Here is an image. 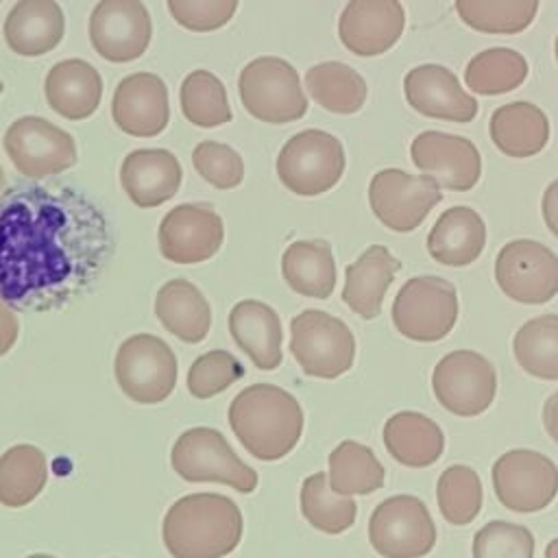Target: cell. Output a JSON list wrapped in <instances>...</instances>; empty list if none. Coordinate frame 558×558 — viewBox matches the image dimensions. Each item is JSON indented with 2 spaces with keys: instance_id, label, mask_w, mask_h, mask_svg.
<instances>
[{
  "instance_id": "6da1fadb",
  "label": "cell",
  "mask_w": 558,
  "mask_h": 558,
  "mask_svg": "<svg viewBox=\"0 0 558 558\" xmlns=\"http://www.w3.org/2000/svg\"><path fill=\"white\" fill-rule=\"evenodd\" d=\"M113 255L105 211L68 185H15L0 198V301L17 312L63 310Z\"/></svg>"
},
{
  "instance_id": "7a4b0ae2",
  "label": "cell",
  "mask_w": 558,
  "mask_h": 558,
  "mask_svg": "<svg viewBox=\"0 0 558 558\" xmlns=\"http://www.w3.org/2000/svg\"><path fill=\"white\" fill-rule=\"evenodd\" d=\"M299 399L275 384H251L229 405V425L240 445L262 462L288 456L303 434Z\"/></svg>"
},
{
  "instance_id": "3957f363",
  "label": "cell",
  "mask_w": 558,
  "mask_h": 558,
  "mask_svg": "<svg viewBox=\"0 0 558 558\" xmlns=\"http://www.w3.org/2000/svg\"><path fill=\"white\" fill-rule=\"evenodd\" d=\"M242 530V512L233 499L192 493L168 508L161 532L172 558H222L240 545Z\"/></svg>"
},
{
  "instance_id": "277c9868",
  "label": "cell",
  "mask_w": 558,
  "mask_h": 558,
  "mask_svg": "<svg viewBox=\"0 0 558 558\" xmlns=\"http://www.w3.org/2000/svg\"><path fill=\"white\" fill-rule=\"evenodd\" d=\"M238 94L244 109L268 124L296 122L310 107L296 68L281 57L248 61L240 72Z\"/></svg>"
},
{
  "instance_id": "5b68a950",
  "label": "cell",
  "mask_w": 558,
  "mask_h": 558,
  "mask_svg": "<svg viewBox=\"0 0 558 558\" xmlns=\"http://www.w3.org/2000/svg\"><path fill=\"white\" fill-rule=\"evenodd\" d=\"M290 353L310 377L336 379L355 360V336L344 320L323 310H303L290 320Z\"/></svg>"
},
{
  "instance_id": "8992f818",
  "label": "cell",
  "mask_w": 558,
  "mask_h": 558,
  "mask_svg": "<svg viewBox=\"0 0 558 558\" xmlns=\"http://www.w3.org/2000/svg\"><path fill=\"white\" fill-rule=\"evenodd\" d=\"M170 464L185 482H218L238 493H253L259 482L257 471L242 462L214 427L183 432L170 451Z\"/></svg>"
},
{
  "instance_id": "52a82bcc",
  "label": "cell",
  "mask_w": 558,
  "mask_h": 558,
  "mask_svg": "<svg viewBox=\"0 0 558 558\" xmlns=\"http://www.w3.org/2000/svg\"><path fill=\"white\" fill-rule=\"evenodd\" d=\"M395 329L414 342L442 340L458 320V290L436 275L408 279L392 301Z\"/></svg>"
},
{
  "instance_id": "ba28073f",
  "label": "cell",
  "mask_w": 558,
  "mask_h": 558,
  "mask_svg": "<svg viewBox=\"0 0 558 558\" xmlns=\"http://www.w3.org/2000/svg\"><path fill=\"white\" fill-rule=\"evenodd\" d=\"M344 163V148L336 135L323 129H305L281 146L277 177L292 194L318 196L340 181Z\"/></svg>"
},
{
  "instance_id": "9c48e42d",
  "label": "cell",
  "mask_w": 558,
  "mask_h": 558,
  "mask_svg": "<svg viewBox=\"0 0 558 558\" xmlns=\"http://www.w3.org/2000/svg\"><path fill=\"white\" fill-rule=\"evenodd\" d=\"M116 381L137 403H159L177 386L179 364L172 349L153 333H133L118 347Z\"/></svg>"
},
{
  "instance_id": "30bf717a",
  "label": "cell",
  "mask_w": 558,
  "mask_h": 558,
  "mask_svg": "<svg viewBox=\"0 0 558 558\" xmlns=\"http://www.w3.org/2000/svg\"><path fill=\"white\" fill-rule=\"evenodd\" d=\"M368 541L384 558H423L436 545V523L414 495H395L375 506Z\"/></svg>"
},
{
  "instance_id": "8fae6325",
  "label": "cell",
  "mask_w": 558,
  "mask_h": 558,
  "mask_svg": "<svg viewBox=\"0 0 558 558\" xmlns=\"http://www.w3.org/2000/svg\"><path fill=\"white\" fill-rule=\"evenodd\" d=\"M440 198L442 192L432 177L408 174L401 168H384L368 183V205L375 218L397 233L421 227Z\"/></svg>"
},
{
  "instance_id": "7c38bea8",
  "label": "cell",
  "mask_w": 558,
  "mask_h": 558,
  "mask_svg": "<svg viewBox=\"0 0 558 558\" xmlns=\"http://www.w3.org/2000/svg\"><path fill=\"white\" fill-rule=\"evenodd\" d=\"M490 477L499 504L519 514L538 512L558 495V466L534 449L501 453L493 464Z\"/></svg>"
},
{
  "instance_id": "4fadbf2b",
  "label": "cell",
  "mask_w": 558,
  "mask_h": 558,
  "mask_svg": "<svg viewBox=\"0 0 558 558\" xmlns=\"http://www.w3.org/2000/svg\"><path fill=\"white\" fill-rule=\"evenodd\" d=\"M438 403L456 416L486 412L497 395V373L488 357L471 349H458L438 360L432 373Z\"/></svg>"
},
{
  "instance_id": "5bb4252c",
  "label": "cell",
  "mask_w": 558,
  "mask_h": 558,
  "mask_svg": "<svg viewBox=\"0 0 558 558\" xmlns=\"http://www.w3.org/2000/svg\"><path fill=\"white\" fill-rule=\"evenodd\" d=\"M2 144L15 170L31 179L52 177L76 163L74 137L39 116L11 122Z\"/></svg>"
},
{
  "instance_id": "9a60e30c",
  "label": "cell",
  "mask_w": 558,
  "mask_h": 558,
  "mask_svg": "<svg viewBox=\"0 0 558 558\" xmlns=\"http://www.w3.org/2000/svg\"><path fill=\"white\" fill-rule=\"evenodd\" d=\"M499 290L523 305H543L558 294V255L536 240H512L495 259Z\"/></svg>"
},
{
  "instance_id": "2e32d148",
  "label": "cell",
  "mask_w": 558,
  "mask_h": 558,
  "mask_svg": "<svg viewBox=\"0 0 558 558\" xmlns=\"http://www.w3.org/2000/svg\"><path fill=\"white\" fill-rule=\"evenodd\" d=\"M153 37V22L142 0H100L89 15V41L111 63L140 59Z\"/></svg>"
},
{
  "instance_id": "e0dca14e",
  "label": "cell",
  "mask_w": 558,
  "mask_h": 558,
  "mask_svg": "<svg viewBox=\"0 0 558 558\" xmlns=\"http://www.w3.org/2000/svg\"><path fill=\"white\" fill-rule=\"evenodd\" d=\"M222 240V218L205 203L177 205L159 225V251L174 264L207 262L220 251Z\"/></svg>"
},
{
  "instance_id": "ac0fdd59",
  "label": "cell",
  "mask_w": 558,
  "mask_h": 558,
  "mask_svg": "<svg viewBox=\"0 0 558 558\" xmlns=\"http://www.w3.org/2000/svg\"><path fill=\"white\" fill-rule=\"evenodd\" d=\"M412 163L438 187L469 192L482 177V157L466 137L445 131H423L410 144Z\"/></svg>"
},
{
  "instance_id": "d6986e66",
  "label": "cell",
  "mask_w": 558,
  "mask_h": 558,
  "mask_svg": "<svg viewBox=\"0 0 558 558\" xmlns=\"http://www.w3.org/2000/svg\"><path fill=\"white\" fill-rule=\"evenodd\" d=\"M405 28L399 0H349L338 20L342 46L357 57H377L390 50Z\"/></svg>"
},
{
  "instance_id": "ffe728a7",
  "label": "cell",
  "mask_w": 558,
  "mask_h": 558,
  "mask_svg": "<svg viewBox=\"0 0 558 558\" xmlns=\"http://www.w3.org/2000/svg\"><path fill=\"white\" fill-rule=\"evenodd\" d=\"M116 126L133 137H155L170 120L168 87L153 72H133L124 76L111 98Z\"/></svg>"
},
{
  "instance_id": "44dd1931",
  "label": "cell",
  "mask_w": 558,
  "mask_h": 558,
  "mask_svg": "<svg viewBox=\"0 0 558 558\" xmlns=\"http://www.w3.org/2000/svg\"><path fill=\"white\" fill-rule=\"evenodd\" d=\"M408 105L421 116L466 124L477 116V100L466 94L458 76L438 63L412 68L403 78Z\"/></svg>"
},
{
  "instance_id": "7402d4cb",
  "label": "cell",
  "mask_w": 558,
  "mask_h": 558,
  "mask_svg": "<svg viewBox=\"0 0 558 558\" xmlns=\"http://www.w3.org/2000/svg\"><path fill=\"white\" fill-rule=\"evenodd\" d=\"M181 179V163L166 148H135L120 166L122 190L142 209L170 201L179 192Z\"/></svg>"
},
{
  "instance_id": "603a6c76",
  "label": "cell",
  "mask_w": 558,
  "mask_h": 558,
  "mask_svg": "<svg viewBox=\"0 0 558 558\" xmlns=\"http://www.w3.org/2000/svg\"><path fill=\"white\" fill-rule=\"evenodd\" d=\"M229 333L259 371H275L281 364V318L264 301L235 303L229 312Z\"/></svg>"
},
{
  "instance_id": "cb8c5ba5",
  "label": "cell",
  "mask_w": 558,
  "mask_h": 558,
  "mask_svg": "<svg viewBox=\"0 0 558 558\" xmlns=\"http://www.w3.org/2000/svg\"><path fill=\"white\" fill-rule=\"evenodd\" d=\"M7 46L20 57H41L59 46L65 17L54 0H17L2 26Z\"/></svg>"
},
{
  "instance_id": "d4e9b609",
  "label": "cell",
  "mask_w": 558,
  "mask_h": 558,
  "mask_svg": "<svg viewBox=\"0 0 558 558\" xmlns=\"http://www.w3.org/2000/svg\"><path fill=\"white\" fill-rule=\"evenodd\" d=\"M401 262L384 246L371 244L353 264L344 268L342 301L364 320H373L381 312L384 296L392 283Z\"/></svg>"
},
{
  "instance_id": "484cf974",
  "label": "cell",
  "mask_w": 558,
  "mask_h": 558,
  "mask_svg": "<svg viewBox=\"0 0 558 558\" xmlns=\"http://www.w3.org/2000/svg\"><path fill=\"white\" fill-rule=\"evenodd\" d=\"M44 92L50 109L61 118L85 120L100 105L102 78L92 63L83 59H63L48 70Z\"/></svg>"
},
{
  "instance_id": "4316f807",
  "label": "cell",
  "mask_w": 558,
  "mask_h": 558,
  "mask_svg": "<svg viewBox=\"0 0 558 558\" xmlns=\"http://www.w3.org/2000/svg\"><path fill=\"white\" fill-rule=\"evenodd\" d=\"M484 246L486 225L482 216L466 205L445 209L427 233V253L442 266H469L482 255Z\"/></svg>"
},
{
  "instance_id": "83f0119b",
  "label": "cell",
  "mask_w": 558,
  "mask_h": 558,
  "mask_svg": "<svg viewBox=\"0 0 558 558\" xmlns=\"http://www.w3.org/2000/svg\"><path fill=\"white\" fill-rule=\"evenodd\" d=\"M488 133L504 155L525 159L547 146L549 120L541 107L527 100H514L493 111Z\"/></svg>"
},
{
  "instance_id": "f1b7e54d",
  "label": "cell",
  "mask_w": 558,
  "mask_h": 558,
  "mask_svg": "<svg viewBox=\"0 0 558 558\" xmlns=\"http://www.w3.org/2000/svg\"><path fill=\"white\" fill-rule=\"evenodd\" d=\"M384 445L399 464L423 469L442 456L445 434L434 418L421 412L403 410L386 421Z\"/></svg>"
},
{
  "instance_id": "f546056e",
  "label": "cell",
  "mask_w": 558,
  "mask_h": 558,
  "mask_svg": "<svg viewBox=\"0 0 558 558\" xmlns=\"http://www.w3.org/2000/svg\"><path fill=\"white\" fill-rule=\"evenodd\" d=\"M155 316L172 336L190 344L205 340L211 327V307L187 279H170L157 290Z\"/></svg>"
},
{
  "instance_id": "4dcf8cb0",
  "label": "cell",
  "mask_w": 558,
  "mask_h": 558,
  "mask_svg": "<svg viewBox=\"0 0 558 558\" xmlns=\"http://www.w3.org/2000/svg\"><path fill=\"white\" fill-rule=\"evenodd\" d=\"M281 275L296 294L329 299L336 288V259L327 240H296L281 255Z\"/></svg>"
},
{
  "instance_id": "1f68e13d",
  "label": "cell",
  "mask_w": 558,
  "mask_h": 558,
  "mask_svg": "<svg viewBox=\"0 0 558 558\" xmlns=\"http://www.w3.org/2000/svg\"><path fill=\"white\" fill-rule=\"evenodd\" d=\"M310 96L331 113H355L366 102V81L342 61H323L305 72Z\"/></svg>"
},
{
  "instance_id": "d6a6232c",
  "label": "cell",
  "mask_w": 558,
  "mask_h": 558,
  "mask_svg": "<svg viewBox=\"0 0 558 558\" xmlns=\"http://www.w3.org/2000/svg\"><path fill=\"white\" fill-rule=\"evenodd\" d=\"M329 486L338 495H371L384 486L386 471L373 449L357 440H342L329 453Z\"/></svg>"
},
{
  "instance_id": "836d02e7",
  "label": "cell",
  "mask_w": 558,
  "mask_h": 558,
  "mask_svg": "<svg viewBox=\"0 0 558 558\" xmlns=\"http://www.w3.org/2000/svg\"><path fill=\"white\" fill-rule=\"evenodd\" d=\"M517 364L536 379H558V314L525 320L512 340Z\"/></svg>"
},
{
  "instance_id": "e575fe53",
  "label": "cell",
  "mask_w": 558,
  "mask_h": 558,
  "mask_svg": "<svg viewBox=\"0 0 558 558\" xmlns=\"http://www.w3.org/2000/svg\"><path fill=\"white\" fill-rule=\"evenodd\" d=\"M48 466L44 453L33 445H15L0 456V504L22 508L46 486Z\"/></svg>"
},
{
  "instance_id": "d590c367",
  "label": "cell",
  "mask_w": 558,
  "mask_h": 558,
  "mask_svg": "<svg viewBox=\"0 0 558 558\" xmlns=\"http://www.w3.org/2000/svg\"><path fill=\"white\" fill-rule=\"evenodd\" d=\"M527 76V61L512 48H488L477 52L464 70V83L482 96H499L517 89Z\"/></svg>"
},
{
  "instance_id": "8d00e7d4",
  "label": "cell",
  "mask_w": 558,
  "mask_h": 558,
  "mask_svg": "<svg viewBox=\"0 0 558 558\" xmlns=\"http://www.w3.org/2000/svg\"><path fill=\"white\" fill-rule=\"evenodd\" d=\"M301 514L325 534H342L355 523L357 506L349 495L333 493L327 475L318 471L301 484Z\"/></svg>"
},
{
  "instance_id": "74e56055",
  "label": "cell",
  "mask_w": 558,
  "mask_h": 558,
  "mask_svg": "<svg viewBox=\"0 0 558 558\" xmlns=\"http://www.w3.org/2000/svg\"><path fill=\"white\" fill-rule=\"evenodd\" d=\"M460 20L486 35H517L538 11V0H456Z\"/></svg>"
},
{
  "instance_id": "f35d334b",
  "label": "cell",
  "mask_w": 558,
  "mask_h": 558,
  "mask_svg": "<svg viewBox=\"0 0 558 558\" xmlns=\"http://www.w3.org/2000/svg\"><path fill=\"white\" fill-rule=\"evenodd\" d=\"M179 100L183 116L201 129H214L233 118L227 89L209 70H192L181 83Z\"/></svg>"
},
{
  "instance_id": "ab89813d",
  "label": "cell",
  "mask_w": 558,
  "mask_h": 558,
  "mask_svg": "<svg viewBox=\"0 0 558 558\" xmlns=\"http://www.w3.org/2000/svg\"><path fill=\"white\" fill-rule=\"evenodd\" d=\"M436 501L442 519L451 525H469L482 510L484 493L475 469L466 464L447 466L436 484Z\"/></svg>"
},
{
  "instance_id": "60d3db41",
  "label": "cell",
  "mask_w": 558,
  "mask_h": 558,
  "mask_svg": "<svg viewBox=\"0 0 558 558\" xmlns=\"http://www.w3.org/2000/svg\"><path fill=\"white\" fill-rule=\"evenodd\" d=\"M244 377L242 362L225 349L198 355L187 371V390L196 399H209Z\"/></svg>"
},
{
  "instance_id": "b9f144b4",
  "label": "cell",
  "mask_w": 558,
  "mask_h": 558,
  "mask_svg": "<svg viewBox=\"0 0 558 558\" xmlns=\"http://www.w3.org/2000/svg\"><path fill=\"white\" fill-rule=\"evenodd\" d=\"M473 558H534V536L525 525L488 521L473 536Z\"/></svg>"
},
{
  "instance_id": "7bdbcfd3",
  "label": "cell",
  "mask_w": 558,
  "mask_h": 558,
  "mask_svg": "<svg viewBox=\"0 0 558 558\" xmlns=\"http://www.w3.org/2000/svg\"><path fill=\"white\" fill-rule=\"evenodd\" d=\"M196 172L218 190H233L244 179V161L235 148L220 142H198L192 150Z\"/></svg>"
},
{
  "instance_id": "ee69618b",
  "label": "cell",
  "mask_w": 558,
  "mask_h": 558,
  "mask_svg": "<svg viewBox=\"0 0 558 558\" xmlns=\"http://www.w3.org/2000/svg\"><path fill=\"white\" fill-rule=\"evenodd\" d=\"M240 0H166L174 22L194 33L218 31L231 22Z\"/></svg>"
},
{
  "instance_id": "f6af8a7d",
  "label": "cell",
  "mask_w": 558,
  "mask_h": 558,
  "mask_svg": "<svg viewBox=\"0 0 558 558\" xmlns=\"http://www.w3.org/2000/svg\"><path fill=\"white\" fill-rule=\"evenodd\" d=\"M20 323L9 305L0 301V355H4L17 340Z\"/></svg>"
},
{
  "instance_id": "bcb514c9",
  "label": "cell",
  "mask_w": 558,
  "mask_h": 558,
  "mask_svg": "<svg viewBox=\"0 0 558 558\" xmlns=\"http://www.w3.org/2000/svg\"><path fill=\"white\" fill-rule=\"evenodd\" d=\"M541 211L547 229L558 238V179L545 187L541 198Z\"/></svg>"
},
{
  "instance_id": "7dc6e473",
  "label": "cell",
  "mask_w": 558,
  "mask_h": 558,
  "mask_svg": "<svg viewBox=\"0 0 558 558\" xmlns=\"http://www.w3.org/2000/svg\"><path fill=\"white\" fill-rule=\"evenodd\" d=\"M543 425L549 438L558 445V390L549 395V399L543 405Z\"/></svg>"
},
{
  "instance_id": "c3c4849f",
  "label": "cell",
  "mask_w": 558,
  "mask_h": 558,
  "mask_svg": "<svg viewBox=\"0 0 558 558\" xmlns=\"http://www.w3.org/2000/svg\"><path fill=\"white\" fill-rule=\"evenodd\" d=\"M545 558H558V538L549 541L545 547Z\"/></svg>"
},
{
  "instance_id": "681fc988",
  "label": "cell",
  "mask_w": 558,
  "mask_h": 558,
  "mask_svg": "<svg viewBox=\"0 0 558 558\" xmlns=\"http://www.w3.org/2000/svg\"><path fill=\"white\" fill-rule=\"evenodd\" d=\"M4 183H7V179H4V170H2V166H0V198H2V194H4Z\"/></svg>"
},
{
  "instance_id": "f907efd6",
  "label": "cell",
  "mask_w": 558,
  "mask_h": 558,
  "mask_svg": "<svg viewBox=\"0 0 558 558\" xmlns=\"http://www.w3.org/2000/svg\"><path fill=\"white\" fill-rule=\"evenodd\" d=\"M26 558H54V556H46V554H35V556H26Z\"/></svg>"
},
{
  "instance_id": "816d5d0a",
  "label": "cell",
  "mask_w": 558,
  "mask_h": 558,
  "mask_svg": "<svg viewBox=\"0 0 558 558\" xmlns=\"http://www.w3.org/2000/svg\"><path fill=\"white\" fill-rule=\"evenodd\" d=\"M554 52H556V61H558V35H556V44H554Z\"/></svg>"
},
{
  "instance_id": "f5cc1de1",
  "label": "cell",
  "mask_w": 558,
  "mask_h": 558,
  "mask_svg": "<svg viewBox=\"0 0 558 558\" xmlns=\"http://www.w3.org/2000/svg\"><path fill=\"white\" fill-rule=\"evenodd\" d=\"M2 92H4V83L0 81V94H2Z\"/></svg>"
},
{
  "instance_id": "db71d44e",
  "label": "cell",
  "mask_w": 558,
  "mask_h": 558,
  "mask_svg": "<svg viewBox=\"0 0 558 558\" xmlns=\"http://www.w3.org/2000/svg\"><path fill=\"white\" fill-rule=\"evenodd\" d=\"M0 2H2V0H0Z\"/></svg>"
}]
</instances>
